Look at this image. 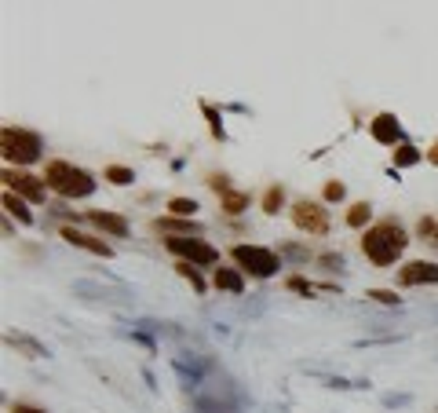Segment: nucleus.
<instances>
[{"label": "nucleus", "instance_id": "4468645a", "mask_svg": "<svg viewBox=\"0 0 438 413\" xmlns=\"http://www.w3.org/2000/svg\"><path fill=\"white\" fill-rule=\"evenodd\" d=\"M212 281H215V289H227L234 296L245 293V278H241V271H234V267H215Z\"/></svg>", "mask_w": 438, "mask_h": 413}, {"label": "nucleus", "instance_id": "c756f323", "mask_svg": "<svg viewBox=\"0 0 438 413\" xmlns=\"http://www.w3.org/2000/svg\"><path fill=\"white\" fill-rule=\"evenodd\" d=\"M413 402V395H394V391H387V395H384V406L387 409H394V406H409Z\"/></svg>", "mask_w": 438, "mask_h": 413}, {"label": "nucleus", "instance_id": "a878e982", "mask_svg": "<svg viewBox=\"0 0 438 413\" xmlns=\"http://www.w3.org/2000/svg\"><path fill=\"white\" fill-rule=\"evenodd\" d=\"M372 303H384V308H398V303H402V296H394L391 289H369L365 293Z\"/></svg>", "mask_w": 438, "mask_h": 413}, {"label": "nucleus", "instance_id": "f704fd0d", "mask_svg": "<svg viewBox=\"0 0 438 413\" xmlns=\"http://www.w3.org/2000/svg\"><path fill=\"white\" fill-rule=\"evenodd\" d=\"M434 245H438V231H434Z\"/></svg>", "mask_w": 438, "mask_h": 413}, {"label": "nucleus", "instance_id": "7ed1b4c3", "mask_svg": "<svg viewBox=\"0 0 438 413\" xmlns=\"http://www.w3.org/2000/svg\"><path fill=\"white\" fill-rule=\"evenodd\" d=\"M0 150H4V158L11 165H33V161H40L44 143H40L37 132H30V128H11L8 124L4 132H0Z\"/></svg>", "mask_w": 438, "mask_h": 413}, {"label": "nucleus", "instance_id": "ddd939ff", "mask_svg": "<svg viewBox=\"0 0 438 413\" xmlns=\"http://www.w3.org/2000/svg\"><path fill=\"white\" fill-rule=\"evenodd\" d=\"M4 344H8V347H15V351H22L26 359H48V355H52L48 347H44L40 340H33L30 333H8V337H4Z\"/></svg>", "mask_w": 438, "mask_h": 413}, {"label": "nucleus", "instance_id": "dca6fc26", "mask_svg": "<svg viewBox=\"0 0 438 413\" xmlns=\"http://www.w3.org/2000/svg\"><path fill=\"white\" fill-rule=\"evenodd\" d=\"M201 114H205V121H208V132H212V139H219V143H227V128H223V114L215 110L212 103H201Z\"/></svg>", "mask_w": 438, "mask_h": 413}, {"label": "nucleus", "instance_id": "aec40b11", "mask_svg": "<svg viewBox=\"0 0 438 413\" xmlns=\"http://www.w3.org/2000/svg\"><path fill=\"white\" fill-rule=\"evenodd\" d=\"M416 161H424V154H420L413 143L394 146V168H409V165H416Z\"/></svg>", "mask_w": 438, "mask_h": 413}, {"label": "nucleus", "instance_id": "1a4fd4ad", "mask_svg": "<svg viewBox=\"0 0 438 413\" xmlns=\"http://www.w3.org/2000/svg\"><path fill=\"white\" fill-rule=\"evenodd\" d=\"M398 286H438V264L413 260V264L398 267Z\"/></svg>", "mask_w": 438, "mask_h": 413}, {"label": "nucleus", "instance_id": "72a5a7b5", "mask_svg": "<svg viewBox=\"0 0 438 413\" xmlns=\"http://www.w3.org/2000/svg\"><path fill=\"white\" fill-rule=\"evenodd\" d=\"M427 161H431V165H438V143H434V146L427 150Z\"/></svg>", "mask_w": 438, "mask_h": 413}, {"label": "nucleus", "instance_id": "5701e85b", "mask_svg": "<svg viewBox=\"0 0 438 413\" xmlns=\"http://www.w3.org/2000/svg\"><path fill=\"white\" fill-rule=\"evenodd\" d=\"M197 209H201V205H197L194 198H172V202H168V212H172V216H183V220H194Z\"/></svg>", "mask_w": 438, "mask_h": 413}, {"label": "nucleus", "instance_id": "412c9836", "mask_svg": "<svg viewBox=\"0 0 438 413\" xmlns=\"http://www.w3.org/2000/svg\"><path fill=\"white\" fill-rule=\"evenodd\" d=\"M369 216H372V205H369V202H358V205H350V209H347V227L362 231V227L369 223Z\"/></svg>", "mask_w": 438, "mask_h": 413}, {"label": "nucleus", "instance_id": "473e14b6", "mask_svg": "<svg viewBox=\"0 0 438 413\" xmlns=\"http://www.w3.org/2000/svg\"><path fill=\"white\" fill-rule=\"evenodd\" d=\"M434 231H438L434 220H420V223H416V234H420V238H434Z\"/></svg>", "mask_w": 438, "mask_h": 413}, {"label": "nucleus", "instance_id": "f3484780", "mask_svg": "<svg viewBox=\"0 0 438 413\" xmlns=\"http://www.w3.org/2000/svg\"><path fill=\"white\" fill-rule=\"evenodd\" d=\"M219 198H223V212H230V216H241L249 209V194L245 190H227V194H219Z\"/></svg>", "mask_w": 438, "mask_h": 413}, {"label": "nucleus", "instance_id": "a211bd4d", "mask_svg": "<svg viewBox=\"0 0 438 413\" xmlns=\"http://www.w3.org/2000/svg\"><path fill=\"white\" fill-rule=\"evenodd\" d=\"M158 231H172V234H201L205 227L194 223V220H153Z\"/></svg>", "mask_w": 438, "mask_h": 413}, {"label": "nucleus", "instance_id": "c85d7f7f", "mask_svg": "<svg viewBox=\"0 0 438 413\" xmlns=\"http://www.w3.org/2000/svg\"><path fill=\"white\" fill-rule=\"evenodd\" d=\"M343 194H347V187L343 183H325V202H343Z\"/></svg>", "mask_w": 438, "mask_h": 413}, {"label": "nucleus", "instance_id": "0eeeda50", "mask_svg": "<svg viewBox=\"0 0 438 413\" xmlns=\"http://www.w3.org/2000/svg\"><path fill=\"white\" fill-rule=\"evenodd\" d=\"M0 180H4V187H8L11 194H18V198H26V202H33V205H40L44 194H48V183L37 180V176H30V172H22V168H8Z\"/></svg>", "mask_w": 438, "mask_h": 413}, {"label": "nucleus", "instance_id": "6e6552de", "mask_svg": "<svg viewBox=\"0 0 438 413\" xmlns=\"http://www.w3.org/2000/svg\"><path fill=\"white\" fill-rule=\"evenodd\" d=\"M369 136L377 143H384V146H402L406 143V132H402V124H398L394 114H377L372 117L369 121Z\"/></svg>", "mask_w": 438, "mask_h": 413}, {"label": "nucleus", "instance_id": "4be33fe9", "mask_svg": "<svg viewBox=\"0 0 438 413\" xmlns=\"http://www.w3.org/2000/svg\"><path fill=\"white\" fill-rule=\"evenodd\" d=\"M106 183H114V187H128L131 180H136V172H131L128 165H106Z\"/></svg>", "mask_w": 438, "mask_h": 413}, {"label": "nucleus", "instance_id": "7c9ffc66", "mask_svg": "<svg viewBox=\"0 0 438 413\" xmlns=\"http://www.w3.org/2000/svg\"><path fill=\"white\" fill-rule=\"evenodd\" d=\"M281 256H289V260H300V264H307V249H300V245H281Z\"/></svg>", "mask_w": 438, "mask_h": 413}, {"label": "nucleus", "instance_id": "39448f33", "mask_svg": "<svg viewBox=\"0 0 438 413\" xmlns=\"http://www.w3.org/2000/svg\"><path fill=\"white\" fill-rule=\"evenodd\" d=\"M165 249L175 252L179 260H187V264H219V249H212L208 242H201V238H190V234H168L165 238Z\"/></svg>", "mask_w": 438, "mask_h": 413}, {"label": "nucleus", "instance_id": "cd10ccee", "mask_svg": "<svg viewBox=\"0 0 438 413\" xmlns=\"http://www.w3.org/2000/svg\"><path fill=\"white\" fill-rule=\"evenodd\" d=\"M318 264H321L325 271H343V267H347V260H343L340 252H325V256H318Z\"/></svg>", "mask_w": 438, "mask_h": 413}, {"label": "nucleus", "instance_id": "393cba45", "mask_svg": "<svg viewBox=\"0 0 438 413\" xmlns=\"http://www.w3.org/2000/svg\"><path fill=\"white\" fill-rule=\"evenodd\" d=\"M175 271H179V274H183V278L190 281V286H194L197 293H205V278L197 274V267H194V264H187V260H179V264H175Z\"/></svg>", "mask_w": 438, "mask_h": 413}, {"label": "nucleus", "instance_id": "b1692460", "mask_svg": "<svg viewBox=\"0 0 438 413\" xmlns=\"http://www.w3.org/2000/svg\"><path fill=\"white\" fill-rule=\"evenodd\" d=\"M281 205H285V190H281V187H267V194H263V212L278 216Z\"/></svg>", "mask_w": 438, "mask_h": 413}, {"label": "nucleus", "instance_id": "2f4dec72", "mask_svg": "<svg viewBox=\"0 0 438 413\" xmlns=\"http://www.w3.org/2000/svg\"><path fill=\"white\" fill-rule=\"evenodd\" d=\"M8 409H11V413H48V409H40V406H33V402H11Z\"/></svg>", "mask_w": 438, "mask_h": 413}, {"label": "nucleus", "instance_id": "f257e3e1", "mask_svg": "<svg viewBox=\"0 0 438 413\" xmlns=\"http://www.w3.org/2000/svg\"><path fill=\"white\" fill-rule=\"evenodd\" d=\"M406 245H409V234L398 220H380L365 227L362 234V252L372 267H394V260L406 252Z\"/></svg>", "mask_w": 438, "mask_h": 413}, {"label": "nucleus", "instance_id": "9d476101", "mask_svg": "<svg viewBox=\"0 0 438 413\" xmlns=\"http://www.w3.org/2000/svg\"><path fill=\"white\" fill-rule=\"evenodd\" d=\"M59 234H62V242H70L73 249L95 252V256H102V260H110V256H114V249H110V245L102 242V238H92V234H84V231H77V227H62Z\"/></svg>", "mask_w": 438, "mask_h": 413}, {"label": "nucleus", "instance_id": "423d86ee", "mask_svg": "<svg viewBox=\"0 0 438 413\" xmlns=\"http://www.w3.org/2000/svg\"><path fill=\"white\" fill-rule=\"evenodd\" d=\"M292 223L307 234H314V238H325L328 234V209L321 202H296L292 205Z\"/></svg>", "mask_w": 438, "mask_h": 413}, {"label": "nucleus", "instance_id": "f03ea898", "mask_svg": "<svg viewBox=\"0 0 438 413\" xmlns=\"http://www.w3.org/2000/svg\"><path fill=\"white\" fill-rule=\"evenodd\" d=\"M44 183H48V190H55L59 198H92L95 194V180L92 172H84L70 161H48V168H44Z\"/></svg>", "mask_w": 438, "mask_h": 413}, {"label": "nucleus", "instance_id": "bb28decb", "mask_svg": "<svg viewBox=\"0 0 438 413\" xmlns=\"http://www.w3.org/2000/svg\"><path fill=\"white\" fill-rule=\"evenodd\" d=\"M406 340V333H394V337H365V340H355V347H380V344H398Z\"/></svg>", "mask_w": 438, "mask_h": 413}, {"label": "nucleus", "instance_id": "2eb2a0df", "mask_svg": "<svg viewBox=\"0 0 438 413\" xmlns=\"http://www.w3.org/2000/svg\"><path fill=\"white\" fill-rule=\"evenodd\" d=\"M4 209H8V216H15L18 223H33V212L26 209V198H18V194H11V190H4Z\"/></svg>", "mask_w": 438, "mask_h": 413}, {"label": "nucleus", "instance_id": "6ab92c4d", "mask_svg": "<svg viewBox=\"0 0 438 413\" xmlns=\"http://www.w3.org/2000/svg\"><path fill=\"white\" fill-rule=\"evenodd\" d=\"M285 289H292V293H300V296H314L318 289H325V293H333V286H314V281H307V278H300V274H292V278H285Z\"/></svg>", "mask_w": 438, "mask_h": 413}, {"label": "nucleus", "instance_id": "9b49d317", "mask_svg": "<svg viewBox=\"0 0 438 413\" xmlns=\"http://www.w3.org/2000/svg\"><path fill=\"white\" fill-rule=\"evenodd\" d=\"M73 296H84V300H106V303H128V293L124 289H102V286H95V281H73Z\"/></svg>", "mask_w": 438, "mask_h": 413}, {"label": "nucleus", "instance_id": "f8f14e48", "mask_svg": "<svg viewBox=\"0 0 438 413\" xmlns=\"http://www.w3.org/2000/svg\"><path fill=\"white\" fill-rule=\"evenodd\" d=\"M88 220H92L102 234H110V238H128V220L117 216V212H88Z\"/></svg>", "mask_w": 438, "mask_h": 413}, {"label": "nucleus", "instance_id": "20e7f679", "mask_svg": "<svg viewBox=\"0 0 438 413\" xmlns=\"http://www.w3.org/2000/svg\"><path fill=\"white\" fill-rule=\"evenodd\" d=\"M230 256H234V264L241 271H249L252 278H274L281 267V252H271L263 245H234Z\"/></svg>", "mask_w": 438, "mask_h": 413}]
</instances>
